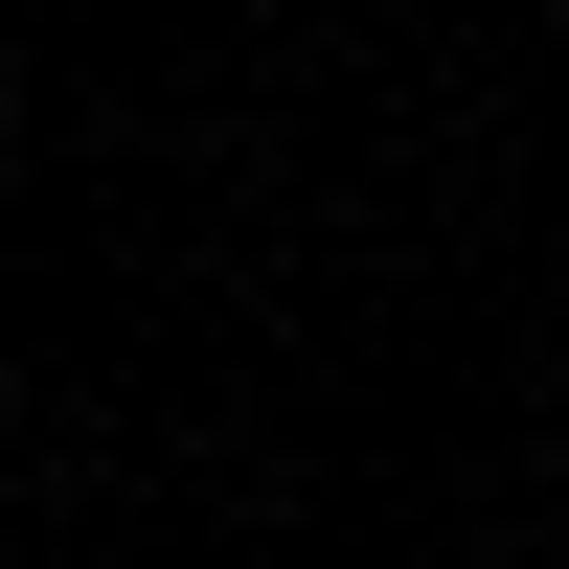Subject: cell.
Segmentation results:
<instances>
[{"label": "cell", "mask_w": 569, "mask_h": 569, "mask_svg": "<svg viewBox=\"0 0 569 569\" xmlns=\"http://www.w3.org/2000/svg\"><path fill=\"white\" fill-rule=\"evenodd\" d=\"M0 410H23V388H0Z\"/></svg>", "instance_id": "obj_1"}]
</instances>
